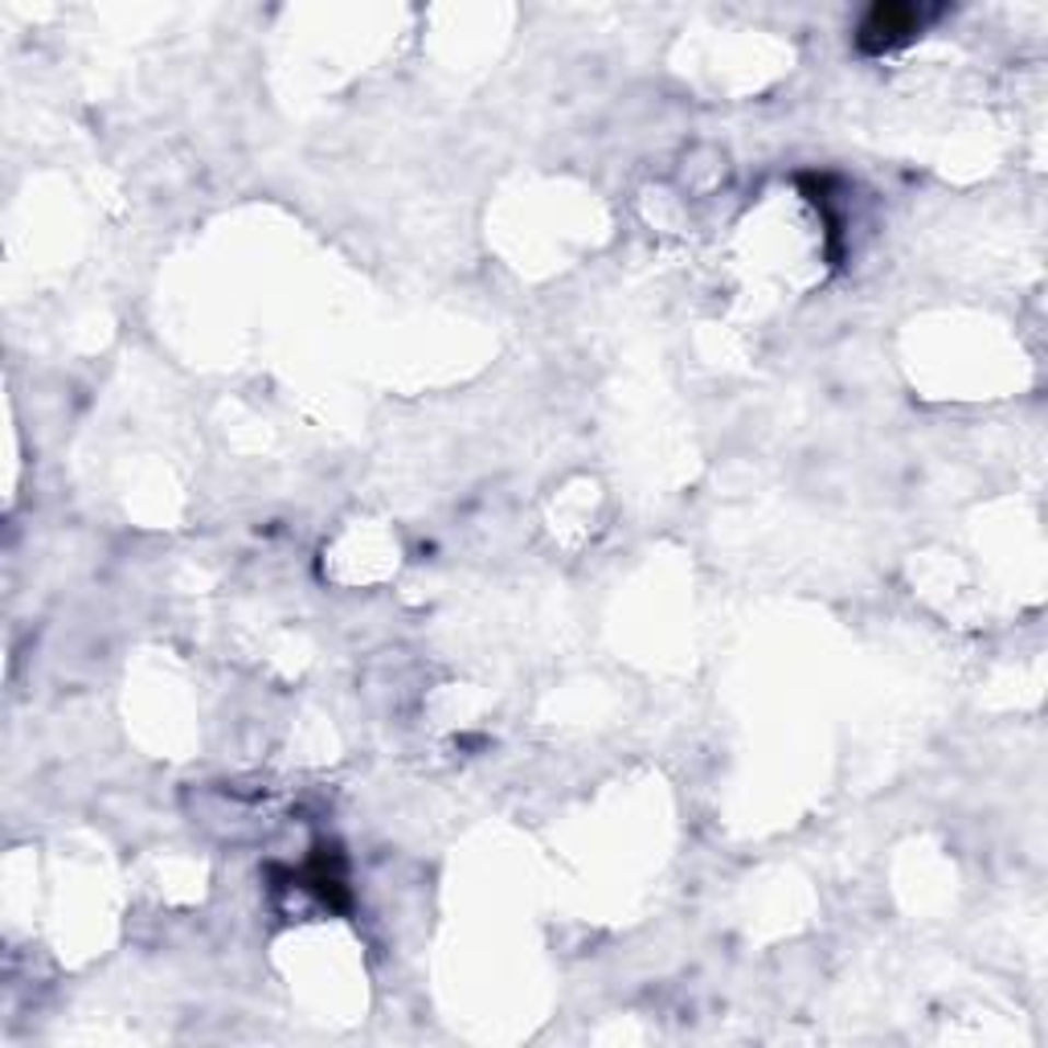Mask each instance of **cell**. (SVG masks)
<instances>
[{
    "instance_id": "cell-1",
    "label": "cell",
    "mask_w": 1048,
    "mask_h": 1048,
    "mask_svg": "<svg viewBox=\"0 0 1048 1048\" xmlns=\"http://www.w3.org/2000/svg\"><path fill=\"white\" fill-rule=\"evenodd\" d=\"M913 21H918L913 9H873L868 21H864V42H868L873 33H880L873 46H892V42H901L906 33H913Z\"/></svg>"
}]
</instances>
